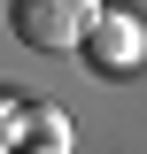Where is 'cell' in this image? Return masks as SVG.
Masks as SVG:
<instances>
[{
	"label": "cell",
	"instance_id": "1",
	"mask_svg": "<svg viewBox=\"0 0 147 154\" xmlns=\"http://www.w3.org/2000/svg\"><path fill=\"white\" fill-rule=\"evenodd\" d=\"M101 16V0H8V31L31 54H77Z\"/></svg>",
	"mask_w": 147,
	"mask_h": 154
},
{
	"label": "cell",
	"instance_id": "2",
	"mask_svg": "<svg viewBox=\"0 0 147 154\" xmlns=\"http://www.w3.org/2000/svg\"><path fill=\"white\" fill-rule=\"evenodd\" d=\"M85 54H93L101 77H132L147 62V23L132 16V8H109V0H101V16H93V31H85Z\"/></svg>",
	"mask_w": 147,
	"mask_h": 154
},
{
	"label": "cell",
	"instance_id": "3",
	"mask_svg": "<svg viewBox=\"0 0 147 154\" xmlns=\"http://www.w3.org/2000/svg\"><path fill=\"white\" fill-rule=\"evenodd\" d=\"M23 146L70 154V146H77V139H70V116H62V108H23Z\"/></svg>",
	"mask_w": 147,
	"mask_h": 154
},
{
	"label": "cell",
	"instance_id": "4",
	"mask_svg": "<svg viewBox=\"0 0 147 154\" xmlns=\"http://www.w3.org/2000/svg\"><path fill=\"white\" fill-rule=\"evenodd\" d=\"M23 108H31V100L0 85V154H8V146H23Z\"/></svg>",
	"mask_w": 147,
	"mask_h": 154
}]
</instances>
